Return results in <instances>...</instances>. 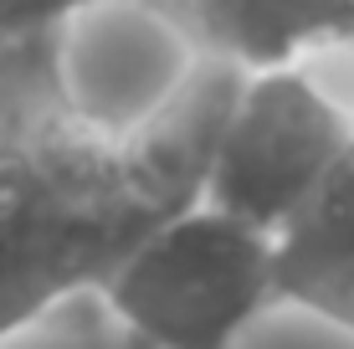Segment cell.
Returning <instances> with one entry per match:
<instances>
[{"mask_svg":"<svg viewBox=\"0 0 354 349\" xmlns=\"http://www.w3.org/2000/svg\"><path fill=\"white\" fill-rule=\"evenodd\" d=\"M195 206L139 164L67 88L52 36H0V344L77 293H103Z\"/></svg>","mask_w":354,"mask_h":349,"instance_id":"cell-1","label":"cell"},{"mask_svg":"<svg viewBox=\"0 0 354 349\" xmlns=\"http://www.w3.org/2000/svg\"><path fill=\"white\" fill-rule=\"evenodd\" d=\"M103 303L133 349H236L283 303L277 236L221 206H195L113 272Z\"/></svg>","mask_w":354,"mask_h":349,"instance_id":"cell-2","label":"cell"},{"mask_svg":"<svg viewBox=\"0 0 354 349\" xmlns=\"http://www.w3.org/2000/svg\"><path fill=\"white\" fill-rule=\"evenodd\" d=\"M354 139V113L324 93L308 67L247 72V88L226 124L205 206H221L262 232L283 236L334 160Z\"/></svg>","mask_w":354,"mask_h":349,"instance_id":"cell-3","label":"cell"},{"mask_svg":"<svg viewBox=\"0 0 354 349\" xmlns=\"http://www.w3.org/2000/svg\"><path fill=\"white\" fill-rule=\"evenodd\" d=\"M211 57L272 72L319 46H354V0H149Z\"/></svg>","mask_w":354,"mask_h":349,"instance_id":"cell-4","label":"cell"},{"mask_svg":"<svg viewBox=\"0 0 354 349\" xmlns=\"http://www.w3.org/2000/svg\"><path fill=\"white\" fill-rule=\"evenodd\" d=\"M354 262V139L313 190L303 216L277 236V283L292 272H319Z\"/></svg>","mask_w":354,"mask_h":349,"instance_id":"cell-5","label":"cell"},{"mask_svg":"<svg viewBox=\"0 0 354 349\" xmlns=\"http://www.w3.org/2000/svg\"><path fill=\"white\" fill-rule=\"evenodd\" d=\"M277 293H283V303L308 308V314H319L324 323L354 334V262H344V267H319V272H292V278L277 283Z\"/></svg>","mask_w":354,"mask_h":349,"instance_id":"cell-6","label":"cell"},{"mask_svg":"<svg viewBox=\"0 0 354 349\" xmlns=\"http://www.w3.org/2000/svg\"><path fill=\"white\" fill-rule=\"evenodd\" d=\"M88 6L93 0H0V36H52Z\"/></svg>","mask_w":354,"mask_h":349,"instance_id":"cell-7","label":"cell"}]
</instances>
